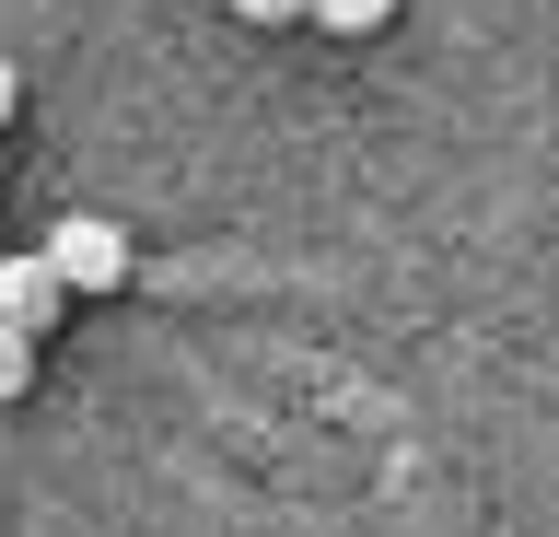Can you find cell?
Returning a JSON list of instances; mask_svg holds the SVG:
<instances>
[{
  "label": "cell",
  "instance_id": "obj_4",
  "mask_svg": "<svg viewBox=\"0 0 559 537\" xmlns=\"http://www.w3.org/2000/svg\"><path fill=\"white\" fill-rule=\"evenodd\" d=\"M35 386V339H24V327H0V397H24Z\"/></svg>",
  "mask_w": 559,
  "mask_h": 537
},
{
  "label": "cell",
  "instance_id": "obj_2",
  "mask_svg": "<svg viewBox=\"0 0 559 537\" xmlns=\"http://www.w3.org/2000/svg\"><path fill=\"white\" fill-rule=\"evenodd\" d=\"M59 269H47V257L35 246H0V327H24V339H47V327H59Z\"/></svg>",
  "mask_w": 559,
  "mask_h": 537
},
{
  "label": "cell",
  "instance_id": "obj_3",
  "mask_svg": "<svg viewBox=\"0 0 559 537\" xmlns=\"http://www.w3.org/2000/svg\"><path fill=\"white\" fill-rule=\"evenodd\" d=\"M304 24H326V36H384L396 0H304Z\"/></svg>",
  "mask_w": 559,
  "mask_h": 537
},
{
  "label": "cell",
  "instance_id": "obj_5",
  "mask_svg": "<svg viewBox=\"0 0 559 537\" xmlns=\"http://www.w3.org/2000/svg\"><path fill=\"white\" fill-rule=\"evenodd\" d=\"M245 24H304V0H234Z\"/></svg>",
  "mask_w": 559,
  "mask_h": 537
},
{
  "label": "cell",
  "instance_id": "obj_6",
  "mask_svg": "<svg viewBox=\"0 0 559 537\" xmlns=\"http://www.w3.org/2000/svg\"><path fill=\"white\" fill-rule=\"evenodd\" d=\"M12 94H24V82H12V59H0V117H12Z\"/></svg>",
  "mask_w": 559,
  "mask_h": 537
},
{
  "label": "cell",
  "instance_id": "obj_1",
  "mask_svg": "<svg viewBox=\"0 0 559 537\" xmlns=\"http://www.w3.org/2000/svg\"><path fill=\"white\" fill-rule=\"evenodd\" d=\"M47 269H59V292H129V234L105 211H70V222H47Z\"/></svg>",
  "mask_w": 559,
  "mask_h": 537
}]
</instances>
